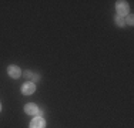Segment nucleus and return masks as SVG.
Here are the masks:
<instances>
[{"label":"nucleus","mask_w":134,"mask_h":128,"mask_svg":"<svg viewBox=\"0 0 134 128\" xmlns=\"http://www.w3.org/2000/svg\"><path fill=\"white\" fill-rule=\"evenodd\" d=\"M116 10H117V14L120 16V17H126L127 14H129V4H127V2H123V0H120V2H117L116 4Z\"/></svg>","instance_id":"1"},{"label":"nucleus","mask_w":134,"mask_h":128,"mask_svg":"<svg viewBox=\"0 0 134 128\" xmlns=\"http://www.w3.org/2000/svg\"><path fill=\"white\" fill-rule=\"evenodd\" d=\"M24 113L29 114V115H34V117H36L37 113H39V107H37L36 104H33V102H29V104L24 105Z\"/></svg>","instance_id":"2"},{"label":"nucleus","mask_w":134,"mask_h":128,"mask_svg":"<svg viewBox=\"0 0 134 128\" xmlns=\"http://www.w3.org/2000/svg\"><path fill=\"white\" fill-rule=\"evenodd\" d=\"M34 91H36V85H34V83H24V84L21 85V92L26 94V95L33 94Z\"/></svg>","instance_id":"3"},{"label":"nucleus","mask_w":134,"mask_h":128,"mask_svg":"<svg viewBox=\"0 0 134 128\" xmlns=\"http://www.w3.org/2000/svg\"><path fill=\"white\" fill-rule=\"evenodd\" d=\"M7 73L12 78H19V77L21 75V70H20V67H17V66H9Z\"/></svg>","instance_id":"4"},{"label":"nucleus","mask_w":134,"mask_h":128,"mask_svg":"<svg viewBox=\"0 0 134 128\" xmlns=\"http://www.w3.org/2000/svg\"><path fill=\"white\" fill-rule=\"evenodd\" d=\"M44 127H46V121L40 117L33 118L31 123H30V128H44Z\"/></svg>","instance_id":"5"},{"label":"nucleus","mask_w":134,"mask_h":128,"mask_svg":"<svg viewBox=\"0 0 134 128\" xmlns=\"http://www.w3.org/2000/svg\"><path fill=\"white\" fill-rule=\"evenodd\" d=\"M114 21H116V23L120 26V27L126 26V19H124V17H120V16H117V17H116V20H114Z\"/></svg>","instance_id":"6"},{"label":"nucleus","mask_w":134,"mask_h":128,"mask_svg":"<svg viewBox=\"0 0 134 128\" xmlns=\"http://www.w3.org/2000/svg\"><path fill=\"white\" fill-rule=\"evenodd\" d=\"M127 24L129 26H133V23H134V19H133V14H127Z\"/></svg>","instance_id":"7"},{"label":"nucleus","mask_w":134,"mask_h":128,"mask_svg":"<svg viewBox=\"0 0 134 128\" xmlns=\"http://www.w3.org/2000/svg\"><path fill=\"white\" fill-rule=\"evenodd\" d=\"M23 75L26 77V78H31V77H33V73H31V71H24Z\"/></svg>","instance_id":"8"},{"label":"nucleus","mask_w":134,"mask_h":128,"mask_svg":"<svg viewBox=\"0 0 134 128\" xmlns=\"http://www.w3.org/2000/svg\"><path fill=\"white\" fill-rule=\"evenodd\" d=\"M39 78H40V75H39V74H33V77H31L33 83H37V81H39Z\"/></svg>","instance_id":"9"},{"label":"nucleus","mask_w":134,"mask_h":128,"mask_svg":"<svg viewBox=\"0 0 134 128\" xmlns=\"http://www.w3.org/2000/svg\"><path fill=\"white\" fill-rule=\"evenodd\" d=\"M37 115H39V117L41 118V117L44 115V111H43V110H39V113H37Z\"/></svg>","instance_id":"10"},{"label":"nucleus","mask_w":134,"mask_h":128,"mask_svg":"<svg viewBox=\"0 0 134 128\" xmlns=\"http://www.w3.org/2000/svg\"><path fill=\"white\" fill-rule=\"evenodd\" d=\"M0 110H2V104H0Z\"/></svg>","instance_id":"11"}]
</instances>
